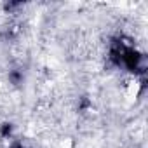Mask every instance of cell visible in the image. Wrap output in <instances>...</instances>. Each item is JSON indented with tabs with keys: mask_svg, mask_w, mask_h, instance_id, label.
I'll return each mask as SVG.
<instances>
[{
	"mask_svg": "<svg viewBox=\"0 0 148 148\" xmlns=\"http://www.w3.org/2000/svg\"><path fill=\"white\" fill-rule=\"evenodd\" d=\"M12 148H23V146H21L19 143H14V145H12Z\"/></svg>",
	"mask_w": 148,
	"mask_h": 148,
	"instance_id": "obj_4",
	"label": "cell"
},
{
	"mask_svg": "<svg viewBox=\"0 0 148 148\" xmlns=\"http://www.w3.org/2000/svg\"><path fill=\"white\" fill-rule=\"evenodd\" d=\"M11 80H12L14 84H18V82H19V73H16V71L11 73Z\"/></svg>",
	"mask_w": 148,
	"mask_h": 148,
	"instance_id": "obj_3",
	"label": "cell"
},
{
	"mask_svg": "<svg viewBox=\"0 0 148 148\" xmlns=\"http://www.w3.org/2000/svg\"><path fill=\"white\" fill-rule=\"evenodd\" d=\"M11 129H12L11 124H4L2 129H0V136H9V134H11Z\"/></svg>",
	"mask_w": 148,
	"mask_h": 148,
	"instance_id": "obj_2",
	"label": "cell"
},
{
	"mask_svg": "<svg viewBox=\"0 0 148 148\" xmlns=\"http://www.w3.org/2000/svg\"><path fill=\"white\" fill-rule=\"evenodd\" d=\"M122 54H124V56H122V59H124L125 66H127L129 70H132V71H134V70L138 68V63H139V59H141L139 52H136V51H132V49H125Z\"/></svg>",
	"mask_w": 148,
	"mask_h": 148,
	"instance_id": "obj_1",
	"label": "cell"
}]
</instances>
